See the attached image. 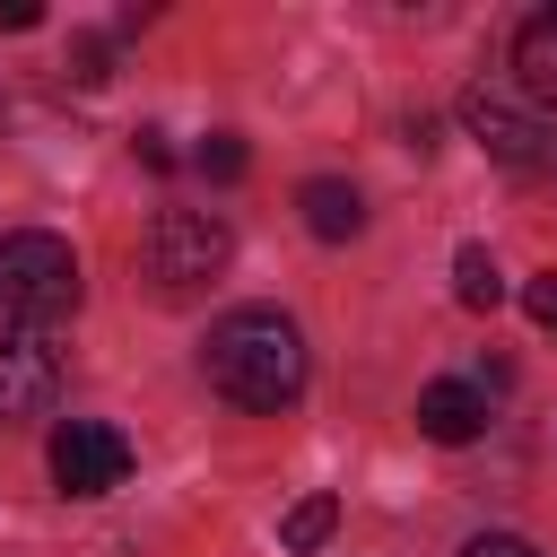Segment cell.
Returning <instances> with one entry per match:
<instances>
[{
  "instance_id": "5b68a950",
  "label": "cell",
  "mask_w": 557,
  "mask_h": 557,
  "mask_svg": "<svg viewBox=\"0 0 557 557\" xmlns=\"http://www.w3.org/2000/svg\"><path fill=\"white\" fill-rule=\"evenodd\" d=\"M44 461H52V487L61 496H113L131 479V444L104 418H61L52 444H44Z\"/></svg>"
},
{
  "instance_id": "4fadbf2b",
  "label": "cell",
  "mask_w": 557,
  "mask_h": 557,
  "mask_svg": "<svg viewBox=\"0 0 557 557\" xmlns=\"http://www.w3.org/2000/svg\"><path fill=\"white\" fill-rule=\"evenodd\" d=\"M522 313H531V322H540V331L557 339V270H540V278L522 287Z\"/></svg>"
},
{
  "instance_id": "7a4b0ae2",
  "label": "cell",
  "mask_w": 557,
  "mask_h": 557,
  "mask_svg": "<svg viewBox=\"0 0 557 557\" xmlns=\"http://www.w3.org/2000/svg\"><path fill=\"white\" fill-rule=\"evenodd\" d=\"M226 261H235V226H226L218 209H157L148 235H139V278H148L165 305L200 296Z\"/></svg>"
},
{
  "instance_id": "5bb4252c",
  "label": "cell",
  "mask_w": 557,
  "mask_h": 557,
  "mask_svg": "<svg viewBox=\"0 0 557 557\" xmlns=\"http://www.w3.org/2000/svg\"><path fill=\"white\" fill-rule=\"evenodd\" d=\"M461 557H540V548L513 540V531H479V540H461Z\"/></svg>"
},
{
  "instance_id": "52a82bcc",
  "label": "cell",
  "mask_w": 557,
  "mask_h": 557,
  "mask_svg": "<svg viewBox=\"0 0 557 557\" xmlns=\"http://www.w3.org/2000/svg\"><path fill=\"white\" fill-rule=\"evenodd\" d=\"M479 426H487V392H479V383H453V374H444V383L418 392V435H426V444H470Z\"/></svg>"
},
{
  "instance_id": "3957f363",
  "label": "cell",
  "mask_w": 557,
  "mask_h": 557,
  "mask_svg": "<svg viewBox=\"0 0 557 557\" xmlns=\"http://www.w3.org/2000/svg\"><path fill=\"white\" fill-rule=\"evenodd\" d=\"M78 296H87V278H78V252L61 235H44V226L0 235V322L44 331V322L78 313Z\"/></svg>"
},
{
  "instance_id": "30bf717a",
  "label": "cell",
  "mask_w": 557,
  "mask_h": 557,
  "mask_svg": "<svg viewBox=\"0 0 557 557\" xmlns=\"http://www.w3.org/2000/svg\"><path fill=\"white\" fill-rule=\"evenodd\" d=\"M453 296H461L470 313H496V305H505V278H496L487 244H461V252H453Z\"/></svg>"
},
{
  "instance_id": "8fae6325",
  "label": "cell",
  "mask_w": 557,
  "mask_h": 557,
  "mask_svg": "<svg viewBox=\"0 0 557 557\" xmlns=\"http://www.w3.org/2000/svg\"><path fill=\"white\" fill-rule=\"evenodd\" d=\"M331 522H339V496H296V505L278 513V548H296V557H305V548H322V540H331Z\"/></svg>"
},
{
  "instance_id": "9a60e30c",
  "label": "cell",
  "mask_w": 557,
  "mask_h": 557,
  "mask_svg": "<svg viewBox=\"0 0 557 557\" xmlns=\"http://www.w3.org/2000/svg\"><path fill=\"white\" fill-rule=\"evenodd\" d=\"M131 148H139V165H174V148H165V131H139Z\"/></svg>"
},
{
  "instance_id": "9c48e42d",
  "label": "cell",
  "mask_w": 557,
  "mask_h": 557,
  "mask_svg": "<svg viewBox=\"0 0 557 557\" xmlns=\"http://www.w3.org/2000/svg\"><path fill=\"white\" fill-rule=\"evenodd\" d=\"M513 78H522L531 104H557V9L522 17V35H513Z\"/></svg>"
},
{
  "instance_id": "7c38bea8",
  "label": "cell",
  "mask_w": 557,
  "mask_h": 557,
  "mask_svg": "<svg viewBox=\"0 0 557 557\" xmlns=\"http://www.w3.org/2000/svg\"><path fill=\"white\" fill-rule=\"evenodd\" d=\"M200 174H218V183H235V174H244V139H235V131H218V139H200Z\"/></svg>"
},
{
  "instance_id": "2e32d148",
  "label": "cell",
  "mask_w": 557,
  "mask_h": 557,
  "mask_svg": "<svg viewBox=\"0 0 557 557\" xmlns=\"http://www.w3.org/2000/svg\"><path fill=\"white\" fill-rule=\"evenodd\" d=\"M35 17H44L35 0H0V26H35Z\"/></svg>"
},
{
  "instance_id": "8992f818",
  "label": "cell",
  "mask_w": 557,
  "mask_h": 557,
  "mask_svg": "<svg viewBox=\"0 0 557 557\" xmlns=\"http://www.w3.org/2000/svg\"><path fill=\"white\" fill-rule=\"evenodd\" d=\"M61 400V357L44 331L0 322V418H44Z\"/></svg>"
},
{
  "instance_id": "277c9868",
  "label": "cell",
  "mask_w": 557,
  "mask_h": 557,
  "mask_svg": "<svg viewBox=\"0 0 557 557\" xmlns=\"http://www.w3.org/2000/svg\"><path fill=\"white\" fill-rule=\"evenodd\" d=\"M461 131H470L496 165H513L522 183H557V131L531 122L522 104H505L496 87H470V96H461Z\"/></svg>"
},
{
  "instance_id": "6da1fadb",
  "label": "cell",
  "mask_w": 557,
  "mask_h": 557,
  "mask_svg": "<svg viewBox=\"0 0 557 557\" xmlns=\"http://www.w3.org/2000/svg\"><path fill=\"white\" fill-rule=\"evenodd\" d=\"M200 366H209V392L252 418H278L305 400V331L278 305H235L226 322H209Z\"/></svg>"
},
{
  "instance_id": "ba28073f",
  "label": "cell",
  "mask_w": 557,
  "mask_h": 557,
  "mask_svg": "<svg viewBox=\"0 0 557 557\" xmlns=\"http://www.w3.org/2000/svg\"><path fill=\"white\" fill-rule=\"evenodd\" d=\"M296 209H305V226H313L322 244H348V235L366 226V200H357V183H339V174H313V183L296 191Z\"/></svg>"
}]
</instances>
